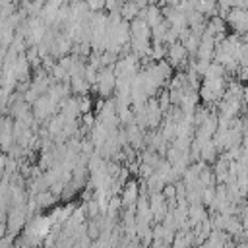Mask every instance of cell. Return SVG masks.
<instances>
[{"instance_id":"12","label":"cell","mask_w":248,"mask_h":248,"mask_svg":"<svg viewBox=\"0 0 248 248\" xmlns=\"http://www.w3.org/2000/svg\"><path fill=\"white\" fill-rule=\"evenodd\" d=\"M234 8H240V10H248V0H234Z\"/></svg>"},{"instance_id":"15","label":"cell","mask_w":248,"mask_h":248,"mask_svg":"<svg viewBox=\"0 0 248 248\" xmlns=\"http://www.w3.org/2000/svg\"><path fill=\"white\" fill-rule=\"evenodd\" d=\"M242 99H244V103L248 105V87H244V93H242Z\"/></svg>"},{"instance_id":"11","label":"cell","mask_w":248,"mask_h":248,"mask_svg":"<svg viewBox=\"0 0 248 248\" xmlns=\"http://www.w3.org/2000/svg\"><path fill=\"white\" fill-rule=\"evenodd\" d=\"M124 2L126 0H105V8L108 12H120V8H122Z\"/></svg>"},{"instance_id":"6","label":"cell","mask_w":248,"mask_h":248,"mask_svg":"<svg viewBox=\"0 0 248 248\" xmlns=\"http://www.w3.org/2000/svg\"><path fill=\"white\" fill-rule=\"evenodd\" d=\"M56 108H58V103H54V101L45 93V95H41V97L33 103V116H35L37 120H46L52 112H56Z\"/></svg>"},{"instance_id":"5","label":"cell","mask_w":248,"mask_h":248,"mask_svg":"<svg viewBox=\"0 0 248 248\" xmlns=\"http://www.w3.org/2000/svg\"><path fill=\"white\" fill-rule=\"evenodd\" d=\"M167 58H169V64L172 68L188 66V50H186V46L180 41H176L172 45H167Z\"/></svg>"},{"instance_id":"16","label":"cell","mask_w":248,"mask_h":248,"mask_svg":"<svg viewBox=\"0 0 248 248\" xmlns=\"http://www.w3.org/2000/svg\"><path fill=\"white\" fill-rule=\"evenodd\" d=\"M244 122H246V126H248V114H246V118H244Z\"/></svg>"},{"instance_id":"9","label":"cell","mask_w":248,"mask_h":248,"mask_svg":"<svg viewBox=\"0 0 248 248\" xmlns=\"http://www.w3.org/2000/svg\"><path fill=\"white\" fill-rule=\"evenodd\" d=\"M205 219H207V211H205L203 203H190L188 205V225L190 227H196Z\"/></svg>"},{"instance_id":"3","label":"cell","mask_w":248,"mask_h":248,"mask_svg":"<svg viewBox=\"0 0 248 248\" xmlns=\"http://www.w3.org/2000/svg\"><path fill=\"white\" fill-rule=\"evenodd\" d=\"M95 89L101 97H108L110 93H114L116 89V74L112 68H101L97 74V81H95Z\"/></svg>"},{"instance_id":"10","label":"cell","mask_w":248,"mask_h":248,"mask_svg":"<svg viewBox=\"0 0 248 248\" xmlns=\"http://www.w3.org/2000/svg\"><path fill=\"white\" fill-rule=\"evenodd\" d=\"M140 10H141V8H140L136 2L126 0V2L122 4V8H120V16H122L124 21H132V19H136V17L140 16Z\"/></svg>"},{"instance_id":"2","label":"cell","mask_w":248,"mask_h":248,"mask_svg":"<svg viewBox=\"0 0 248 248\" xmlns=\"http://www.w3.org/2000/svg\"><path fill=\"white\" fill-rule=\"evenodd\" d=\"M27 225V207H10L8 215H6V227H8V234L16 236L23 231V227Z\"/></svg>"},{"instance_id":"13","label":"cell","mask_w":248,"mask_h":248,"mask_svg":"<svg viewBox=\"0 0 248 248\" xmlns=\"http://www.w3.org/2000/svg\"><path fill=\"white\" fill-rule=\"evenodd\" d=\"M8 234V227H6V221H0V238Z\"/></svg>"},{"instance_id":"14","label":"cell","mask_w":248,"mask_h":248,"mask_svg":"<svg viewBox=\"0 0 248 248\" xmlns=\"http://www.w3.org/2000/svg\"><path fill=\"white\" fill-rule=\"evenodd\" d=\"M240 145H242L244 151H248V130L244 132V136H242V143H240Z\"/></svg>"},{"instance_id":"1","label":"cell","mask_w":248,"mask_h":248,"mask_svg":"<svg viewBox=\"0 0 248 248\" xmlns=\"http://www.w3.org/2000/svg\"><path fill=\"white\" fill-rule=\"evenodd\" d=\"M225 91H227V79L225 78H203V81L198 89V95L203 103L215 105L223 99Z\"/></svg>"},{"instance_id":"17","label":"cell","mask_w":248,"mask_h":248,"mask_svg":"<svg viewBox=\"0 0 248 248\" xmlns=\"http://www.w3.org/2000/svg\"><path fill=\"white\" fill-rule=\"evenodd\" d=\"M130 2H136V4H138V2H140V0H130Z\"/></svg>"},{"instance_id":"8","label":"cell","mask_w":248,"mask_h":248,"mask_svg":"<svg viewBox=\"0 0 248 248\" xmlns=\"http://www.w3.org/2000/svg\"><path fill=\"white\" fill-rule=\"evenodd\" d=\"M215 39L211 37V35H207V33H203L202 35V41H200V48H198V52H196V56L198 58H203V60H211L213 58V54H215Z\"/></svg>"},{"instance_id":"4","label":"cell","mask_w":248,"mask_h":248,"mask_svg":"<svg viewBox=\"0 0 248 248\" xmlns=\"http://www.w3.org/2000/svg\"><path fill=\"white\" fill-rule=\"evenodd\" d=\"M227 25L234 29L236 35H244L248 33V10H240V8H231L227 17H225Z\"/></svg>"},{"instance_id":"7","label":"cell","mask_w":248,"mask_h":248,"mask_svg":"<svg viewBox=\"0 0 248 248\" xmlns=\"http://www.w3.org/2000/svg\"><path fill=\"white\" fill-rule=\"evenodd\" d=\"M140 196H141V194H140V186H138L134 180H130V182L122 188V196H120L122 207H124V209H126V207H136Z\"/></svg>"}]
</instances>
